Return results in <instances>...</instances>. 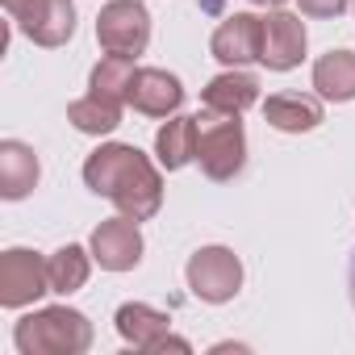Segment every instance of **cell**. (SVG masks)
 I'll return each instance as SVG.
<instances>
[{"label": "cell", "mask_w": 355, "mask_h": 355, "mask_svg": "<svg viewBox=\"0 0 355 355\" xmlns=\"http://www.w3.org/2000/svg\"><path fill=\"white\" fill-rule=\"evenodd\" d=\"M51 293H76V288H84V280H88V255H84V247H59L51 259Z\"/></svg>", "instance_id": "ffe728a7"}, {"label": "cell", "mask_w": 355, "mask_h": 355, "mask_svg": "<svg viewBox=\"0 0 355 355\" xmlns=\"http://www.w3.org/2000/svg\"><path fill=\"white\" fill-rule=\"evenodd\" d=\"M134 59H101L92 67V80H88V92L101 96V101H113V105H130V84H134Z\"/></svg>", "instance_id": "ac0fdd59"}, {"label": "cell", "mask_w": 355, "mask_h": 355, "mask_svg": "<svg viewBox=\"0 0 355 355\" xmlns=\"http://www.w3.org/2000/svg\"><path fill=\"white\" fill-rule=\"evenodd\" d=\"M21 355H80L92 347V326L80 309L51 305L17 322L13 330Z\"/></svg>", "instance_id": "7a4b0ae2"}, {"label": "cell", "mask_w": 355, "mask_h": 355, "mask_svg": "<svg viewBox=\"0 0 355 355\" xmlns=\"http://www.w3.org/2000/svg\"><path fill=\"white\" fill-rule=\"evenodd\" d=\"M243 113H214L205 109L197 117V163L209 180H234L247 163V134Z\"/></svg>", "instance_id": "3957f363"}, {"label": "cell", "mask_w": 355, "mask_h": 355, "mask_svg": "<svg viewBox=\"0 0 355 355\" xmlns=\"http://www.w3.org/2000/svg\"><path fill=\"white\" fill-rule=\"evenodd\" d=\"M117 330H121V338L134 343L138 351H163V347L189 351L184 338L171 334V318H167L163 309H155V305H142V301H130V305L117 309Z\"/></svg>", "instance_id": "52a82bcc"}, {"label": "cell", "mask_w": 355, "mask_h": 355, "mask_svg": "<svg viewBox=\"0 0 355 355\" xmlns=\"http://www.w3.org/2000/svg\"><path fill=\"white\" fill-rule=\"evenodd\" d=\"M209 51H214V59H222L226 67L255 63L259 51H263V17H255V13H234V17H226V21L214 30Z\"/></svg>", "instance_id": "30bf717a"}, {"label": "cell", "mask_w": 355, "mask_h": 355, "mask_svg": "<svg viewBox=\"0 0 355 355\" xmlns=\"http://www.w3.org/2000/svg\"><path fill=\"white\" fill-rule=\"evenodd\" d=\"M347 284H351V305H355V255H351V280Z\"/></svg>", "instance_id": "cb8c5ba5"}, {"label": "cell", "mask_w": 355, "mask_h": 355, "mask_svg": "<svg viewBox=\"0 0 355 355\" xmlns=\"http://www.w3.org/2000/svg\"><path fill=\"white\" fill-rule=\"evenodd\" d=\"M263 117H268V125H276L284 134H301V130H313L322 121V105H318V96L276 92L263 101Z\"/></svg>", "instance_id": "9a60e30c"}, {"label": "cell", "mask_w": 355, "mask_h": 355, "mask_svg": "<svg viewBox=\"0 0 355 355\" xmlns=\"http://www.w3.org/2000/svg\"><path fill=\"white\" fill-rule=\"evenodd\" d=\"M255 101H259V80L251 71H226L209 80V88L201 92V109L214 113H247Z\"/></svg>", "instance_id": "5bb4252c"}, {"label": "cell", "mask_w": 355, "mask_h": 355, "mask_svg": "<svg viewBox=\"0 0 355 355\" xmlns=\"http://www.w3.org/2000/svg\"><path fill=\"white\" fill-rule=\"evenodd\" d=\"M34 184H38V155H34V146H26L17 138L0 142V197L21 201Z\"/></svg>", "instance_id": "4fadbf2b"}, {"label": "cell", "mask_w": 355, "mask_h": 355, "mask_svg": "<svg viewBox=\"0 0 355 355\" xmlns=\"http://www.w3.org/2000/svg\"><path fill=\"white\" fill-rule=\"evenodd\" d=\"M184 272H189V288L209 305L234 301V293L243 288V263L230 247H201Z\"/></svg>", "instance_id": "5b68a950"}, {"label": "cell", "mask_w": 355, "mask_h": 355, "mask_svg": "<svg viewBox=\"0 0 355 355\" xmlns=\"http://www.w3.org/2000/svg\"><path fill=\"white\" fill-rule=\"evenodd\" d=\"M313 88L326 101H355V51H330L313 63Z\"/></svg>", "instance_id": "2e32d148"}, {"label": "cell", "mask_w": 355, "mask_h": 355, "mask_svg": "<svg viewBox=\"0 0 355 355\" xmlns=\"http://www.w3.org/2000/svg\"><path fill=\"white\" fill-rule=\"evenodd\" d=\"M42 293H51V263L38 251L13 247L0 255V305L21 309V305L38 301Z\"/></svg>", "instance_id": "8992f818"}, {"label": "cell", "mask_w": 355, "mask_h": 355, "mask_svg": "<svg viewBox=\"0 0 355 355\" xmlns=\"http://www.w3.org/2000/svg\"><path fill=\"white\" fill-rule=\"evenodd\" d=\"M34 5H38V0H5V9H9V17H13V21H21Z\"/></svg>", "instance_id": "7402d4cb"}, {"label": "cell", "mask_w": 355, "mask_h": 355, "mask_svg": "<svg viewBox=\"0 0 355 355\" xmlns=\"http://www.w3.org/2000/svg\"><path fill=\"white\" fill-rule=\"evenodd\" d=\"M17 30L38 46H63L76 34V5L71 0H38L17 21Z\"/></svg>", "instance_id": "7c38bea8"}, {"label": "cell", "mask_w": 355, "mask_h": 355, "mask_svg": "<svg viewBox=\"0 0 355 355\" xmlns=\"http://www.w3.org/2000/svg\"><path fill=\"white\" fill-rule=\"evenodd\" d=\"M155 150H159V163L167 171L184 167L197 159V117H171L159 134H155Z\"/></svg>", "instance_id": "e0dca14e"}, {"label": "cell", "mask_w": 355, "mask_h": 355, "mask_svg": "<svg viewBox=\"0 0 355 355\" xmlns=\"http://www.w3.org/2000/svg\"><path fill=\"white\" fill-rule=\"evenodd\" d=\"M184 101V88L171 71H159V67H138L134 71V84H130V105L146 117H167L175 113Z\"/></svg>", "instance_id": "8fae6325"}, {"label": "cell", "mask_w": 355, "mask_h": 355, "mask_svg": "<svg viewBox=\"0 0 355 355\" xmlns=\"http://www.w3.org/2000/svg\"><path fill=\"white\" fill-rule=\"evenodd\" d=\"M84 184L96 197L113 201L134 222L155 218L159 205H163V180H159L155 163L138 146H130V142H105V146H96L88 155V163H84Z\"/></svg>", "instance_id": "6da1fadb"}, {"label": "cell", "mask_w": 355, "mask_h": 355, "mask_svg": "<svg viewBox=\"0 0 355 355\" xmlns=\"http://www.w3.org/2000/svg\"><path fill=\"white\" fill-rule=\"evenodd\" d=\"M251 5H263V9H280L284 0H251Z\"/></svg>", "instance_id": "603a6c76"}, {"label": "cell", "mask_w": 355, "mask_h": 355, "mask_svg": "<svg viewBox=\"0 0 355 355\" xmlns=\"http://www.w3.org/2000/svg\"><path fill=\"white\" fill-rule=\"evenodd\" d=\"M96 42L105 55L138 59L150 42V13L138 0H109L96 17Z\"/></svg>", "instance_id": "277c9868"}, {"label": "cell", "mask_w": 355, "mask_h": 355, "mask_svg": "<svg viewBox=\"0 0 355 355\" xmlns=\"http://www.w3.org/2000/svg\"><path fill=\"white\" fill-rule=\"evenodd\" d=\"M67 121H71L80 134H109V130L121 125V105L101 101V96L88 92V96H80V101L67 105Z\"/></svg>", "instance_id": "d6986e66"}, {"label": "cell", "mask_w": 355, "mask_h": 355, "mask_svg": "<svg viewBox=\"0 0 355 355\" xmlns=\"http://www.w3.org/2000/svg\"><path fill=\"white\" fill-rule=\"evenodd\" d=\"M92 259H96L105 272H130V268H138V259H142L138 222L125 218V214L101 222L96 234H92Z\"/></svg>", "instance_id": "ba28073f"}, {"label": "cell", "mask_w": 355, "mask_h": 355, "mask_svg": "<svg viewBox=\"0 0 355 355\" xmlns=\"http://www.w3.org/2000/svg\"><path fill=\"white\" fill-rule=\"evenodd\" d=\"M297 5H301L305 17H338L351 0H297Z\"/></svg>", "instance_id": "44dd1931"}, {"label": "cell", "mask_w": 355, "mask_h": 355, "mask_svg": "<svg viewBox=\"0 0 355 355\" xmlns=\"http://www.w3.org/2000/svg\"><path fill=\"white\" fill-rule=\"evenodd\" d=\"M305 55V26L301 17L284 13V9H272L263 17V51H259V63L268 71H293Z\"/></svg>", "instance_id": "9c48e42d"}]
</instances>
